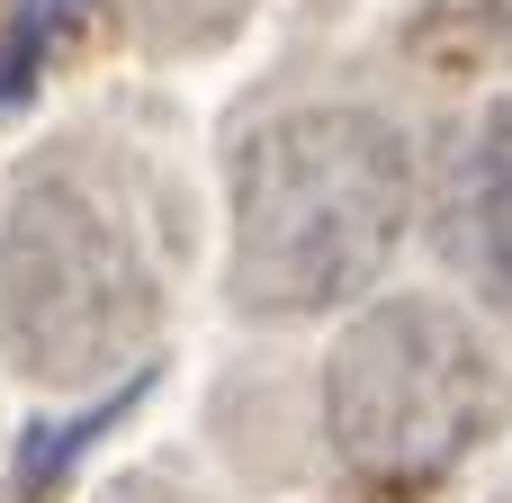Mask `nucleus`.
Instances as JSON below:
<instances>
[{
  "mask_svg": "<svg viewBox=\"0 0 512 503\" xmlns=\"http://www.w3.org/2000/svg\"><path fill=\"white\" fill-rule=\"evenodd\" d=\"M153 45H216L252 18V0H126Z\"/></svg>",
  "mask_w": 512,
  "mask_h": 503,
  "instance_id": "nucleus-5",
  "label": "nucleus"
},
{
  "mask_svg": "<svg viewBox=\"0 0 512 503\" xmlns=\"http://www.w3.org/2000/svg\"><path fill=\"white\" fill-rule=\"evenodd\" d=\"M234 306L306 324L378 288L414 216V153L378 108L315 99L234 144Z\"/></svg>",
  "mask_w": 512,
  "mask_h": 503,
  "instance_id": "nucleus-1",
  "label": "nucleus"
},
{
  "mask_svg": "<svg viewBox=\"0 0 512 503\" xmlns=\"http://www.w3.org/2000/svg\"><path fill=\"white\" fill-rule=\"evenodd\" d=\"M512 423L504 360L441 297L369 306L324 360V441L378 495H423Z\"/></svg>",
  "mask_w": 512,
  "mask_h": 503,
  "instance_id": "nucleus-3",
  "label": "nucleus"
},
{
  "mask_svg": "<svg viewBox=\"0 0 512 503\" xmlns=\"http://www.w3.org/2000/svg\"><path fill=\"white\" fill-rule=\"evenodd\" d=\"M459 234L486 270V288L512 306V99L477 126V144L459 162Z\"/></svg>",
  "mask_w": 512,
  "mask_h": 503,
  "instance_id": "nucleus-4",
  "label": "nucleus"
},
{
  "mask_svg": "<svg viewBox=\"0 0 512 503\" xmlns=\"http://www.w3.org/2000/svg\"><path fill=\"white\" fill-rule=\"evenodd\" d=\"M162 279L135 207L81 162L18 180L0 216V351L36 387H99L153 342Z\"/></svg>",
  "mask_w": 512,
  "mask_h": 503,
  "instance_id": "nucleus-2",
  "label": "nucleus"
}]
</instances>
